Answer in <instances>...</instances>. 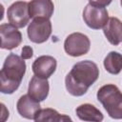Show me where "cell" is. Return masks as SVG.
I'll list each match as a JSON object with an SVG mask.
<instances>
[{
	"label": "cell",
	"mask_w": 122,
	"mask_h": 122,
	"mask_svg": "<svg viewBox=\"0 0 122 122\" xmlns=\"http://www.w3.org/2000/svg\"><path fill=\"white\" fill-rule=\"evenodd\" d=\"M98 76L99 69L94 62L90 60L77 62L66 75V89L73 96H82L98 79Z\"/></svg>",
	"instance_id": "obj_1"
},
{
	"label": "cell",
	"mask_w": 122,
	"mask_h": 122,
	"mask_svg": "<svg viewBox=\"0 0 122 122\" xmlns=\"http://www.w3.org/2000/svg\"><path fill=\"white\" fill-rule=\"evenodd\" d=\"M24 60L14 53L7 56L0 71V90L2 93L11 94L19 88L27 68Z\"/></svg>",
	"instance_id": "obj_2"
},
{
	"label": "cell",
	"mask_w": 122,
	"mask_h": 122,
	"mask_svg": "<svg viewBox=\"0 0 122 122\" xmlns=\"http://www.w3.org/2000/svg\"><path fill=\"white\" fill-rule=\"evenodd\" d=\"M96 96L112 118L122 119V92L117 86L104 85L98 90Z\"/></svg>",
	"instance_id": "obj_3"
},
{
	"label": "cell",
	"mask_w": 122,
	"mask_h": 122,
	"mask_svg": "<svg viewBox=\"0 0 122 122\" xmlns=\"http://www.w3.org/2000/svg\"><path fill=\"white\" fill-rule=\"evenodd\" d=\"M91 48V42L89 37L81 32H72L64 42L65 51L73 57H78L88 53Z\"/></svg>",
	"instance_id": "obj_4"
},
{
	"label": "cell",
	"mask_w": 122,
	"mask_h": 122,
	"mask_svg": "<svg viewBox=\"0 0 122 122\" xmlns=\"http://www.w3.org/2000/svg\"><path fill=\"white\" fill-rule=\"evenodd\" d=\"M27 32L31 42L44 43L51 34V22L49 18H33L28 27Z\"/></svg>",
	"instance_id": "obj_5"
},
{
	"label": "cell",
	"mask_w": 122,
	"mask_h": 122,
	"mask_svg": "<svg viewBox=\"0 0 122 122\" xmlns=\"http://www.w3.org/2000/svg\"><path fill=\"white\" fill-rule=\"evenodd\" d=\"M83 20L91 29H103L109 21V13L105 8L94 7L88 4L83 10Z\"/></svg>",
	"instance_id": "obj_6"
},
{
	"label": "cell",
	"mask_w": 122,
	"mask_h": 122,
	"mask_svg": "<svg viewBox=\"0 0 122 122\" xmlns=\"http://www.w3.org/2000/svg\"><path fill=\"white\" fill-rule=\"evenodd\" d=\"M7 17L10 24L16 28H24L30 18L29 3L25 1H16L12 3L7 10Z\"/></svg>",
	"instance_id": "obj_7"
},
{
	"label": "cell",
	"mask_w": 122,
	"mask_h": 122,
	"mask_svg": "<svg viewBox=\"0 0 122 122\" xmlns=\"http://www.w3.org/2000/svg\"><path fill=\"white\" fill-rule=\"evenodd\" d=\"M1 48L5 50H12L17 48L22 42V34L11 24H2L0 26Z\"/></svg>",
	"instance_id": "obj_8"
},
{
	"label": "cell",
	"mask_w": 122,
	"mask_h": 122,
	"mask_svg": "<svg viewBox=\"0 0 122 122\" xmlns=\"http://www.w3.org/2000/svg\"><path fill=\"white\" fill-rule=\"evenodd\" d=\"M57 66L56 59L51 55H41L37 57L32 64V71L34 75L48 79L55 71Z\"/></svg>",
	"instance_id": "obj_9"
},
{
	"label": "cell",
	"mask_w": 122,
	"mask_h": 122,
	"mask_svg": "<svg viewBox=\"0 0 122 122\" xmlns=\"http://www.w3.org/2000/svg\"><path fill=\"white\" fill-rule=\"evenodd\" d=\"M16 109L18 113L27 119H33L35 118L37 112L41 110L40 104L38 101L30 97L29 94L22 95L16 104Z\"/></svg>",
	"instance_id": "obj_10"
},
{
	"label": "cell",
	"mask_w": 122,
	"mask_h": 122,
	"mask_svg": "<svg viewBox=\"0 0 122 122\" xmlns=\"http://www.w3.org/2000/svg\"><path fill=\"white\" fill-rule=\"evenodd\" d=\"M50 85L46 78H41L39 76H32L29 83L28 94L38 102L44 101L49 94Z\"/></svg>",
	"instance_id": "obj_11"
},
{
	"label": "cell",
	"mask_w": 122,
	"mask_h": 122,
	"mask_svg": "<svg viewBox=\"0 0 122 122\" xmlns=\"http://www.w3.org/2000/svg\"><path fill=\"white\" fill-rule=\"evenodd\" d=\"M54 5L51 0H31L29 3L30 18H51L53 14Z\"/></svg>",
	"instance_id": "obj_12"
},
{
	"label": "cell",
	"mask_w": 122,
	"mask_h": 122,
	"mask_svg": "<svg viewBox=\"0 0 122 122\" xmlns=\"http://www.w3.org/2000/svg\"><path fill=\"white\" fill-rule=\"evenodd\" d=\"M103 32L112 45L117 46L122 42V22L117 17L109 18L108 23L103 28Z\"/></svg>",
	"instance_id": "obj_13"
},
{
	"label": "cell",
	"mask_w": 122,
	"mask_h": 122,
	"mask_svg": "<svg viewBox=\"0 0 122 122\" xmlns=\"http://www.w3.org/2000/svg\"><path fill=\"white\" fill-rule=\"evenodd\" d=\"M76 114L79 119L84 121H96L100 122L103 120V114L102 112L93 105L85 103L79 105L76 110Z\"/></svg>",
	"instance_id": "obj_14"
},
{
	"label": "cell",
	"mask_w": 122,
	"mask_h": 122,
	"mask_svg": "<svg viewBox=\"0 0 122 122\" xmlns=\"http://www.w3.org/2000/svg\"><path fill=\"white\" fill-rule=\"evenodd\" d=\"M105 70L111 74H118L122 71V54L117 51H111L104 59Z\"/></svg>",
	"instance_id": "obj_15"
},
{
	"label": "cell",
	"mask_w": 122,
	"mask_h": 122,
	"mask_svg": "<svg viewBox=\"0 0 122 122\" xmlns=\"http://www.w3.org/2000/svg\"><path fill=\"white\" fill-rule=\"evenodd\" d=\"M65 120H71L69 116L60 114L56 110L47 108V109H41L35 118L34 121L40 122V121H65Z\"/></svg>",
	"instance_id": "obj_16"
},
{
	"label": "cell",
	"mask_w": 122,
	"mask_h": 122,
	"mask_svg": "<svg viewBox=\"0 0 122 122\" xmlns=\"http://www.w3.org/2000/svg\"><path fill=\"white\" fill-rule=\"evenodd\" d=\"M32 55H33V50L30 46H24L22 48L21 57L23 59H30L32 57Z\"/></svg>",
	"instance_id": "obj_17"
},
{
	"label": "cell",
	"mask_w": 122,
	"mask_h": 122,
	"mask_svg": "<svg viewBox=\"0 0 122 122\" xmlns=\"http://www.w3.org/2000/svg\"><path fill=\"white\" fill-rule=\"evenodd\" d=\"M112 0H89V4L94 6V7H99V8H105L108 5L112 3Z\"/></svg>",
	"instance_id": "obj_18"
},
{
	"label": "cell",
	"mask_w": 122,
	"mask_h": 122,
	"mask_svg": "<svg viewBox=\"0 0 122 122\" xmlns=\"http://www.w3.org/2000/svg\"><path fill=\"white\" fill-rule=\"evenodd\" d=\"M120 4H121V7H122V0H120Z\"/></svg>",
	"instance_id": "obj_19"
}]
</instances>
